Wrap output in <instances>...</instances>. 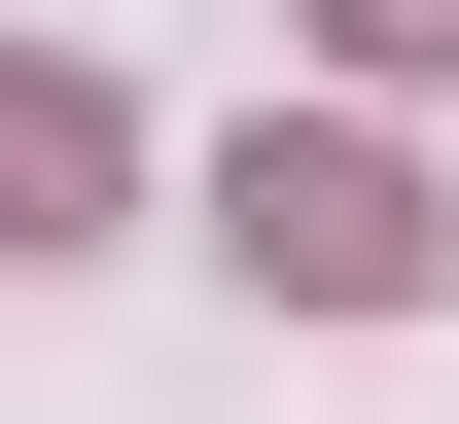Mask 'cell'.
I'll list each match as a JSON object with an SVG mask.
<instances>
[{
  "label": "cell",
  "instance_id": "3",
  "mask_svg": "<svg viewBox=\"0 0 459 424\" xmlns=\"http://www.w3.org/2000/svg\"><path fill=\"white\" fill-rule=\"evenodd\" d=\"M353 36H389V71H459V0H353Z\"/></svg>",
  "mask_w": 459,
  "mask_h": 424
},
{
  "label": "cell",
  "instance_id": "2",
  "mask_svg": "<svg viewBox=\"0 0 459 424\" xmlns=\"http://www.w3.org/2000/svg\"><path fill=\"white\" fill-rule=\"evenodd\" d=\"M107 177H142V107L71 36H0V247H107Z\"/></svg>",
  "mask_w": 459,
  "mask_h": 424
},
{
  "label": "cell",
  "instance_id": "1",
  "mask_svg": "<svg viewBox=\"0 0 459 424\" xmlns=\"http://www.w3.org/2000/svg\"><path fill=\"white\" fill-rule=\"evenodd\" d=\"M212 247H247V283H318V318H424V283H459L424 142H353V107H247V142H212Z\"/></svg>",
  "mask_w": 459,
  "mask_h": 424
}]
</instances>
